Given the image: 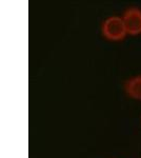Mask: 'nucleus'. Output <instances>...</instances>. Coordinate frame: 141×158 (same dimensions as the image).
<instances>
[{"mask_svg": "<svg viewBox=\"0 0 141 158\" xmlns=\"http://www.w3.org/2000/svg\"><path fill=\"white\" fill-rule=\"evenodd\" d=\"M102 34L109 40L118 41L126 36L127 32L122 17L112 16L104 20L102 24Z\"/></svg>", "mask_w": 141, "mask_h": 158, "instance_id": "f257e3e1", "label": "nucleus"}, {"mask_svg": "<svg viewBox=\"0 0 141 158\" xmlns=\"http://www.w3.org/2000/svg\"><path fill=\"white\" fill-rule=\"evenodd\" d=\"M123 19L127 34L138 35L141 33V10L138 7H130L123 13Z\"/></svg>", "mask_w": 141, "mask_h": 158, "instance_id": "f03ea898", "label": "nucleus"}, {"mask_svg": "<svg viewBox=\"0 0 141 158\" xmlns=\"http://www.w3.org/2000/svg\"><path fill=\"white\" fill-rule=\"evenodd\" d=\"M124 88L130 97L141 100V75L130 78L125 82Z\"/></svg>", "mask_w": 141, "mask_h": 158, "instance_id": "7ed1b4c3", "label": "nucleus"}]
</instances>
